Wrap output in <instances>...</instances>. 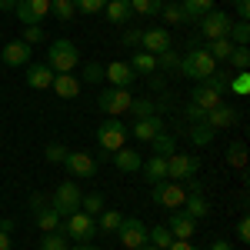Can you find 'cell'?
Instances as JSON below:
<instances>
[{"label": "cell", "mask_w": 250, "mask_h": 250, "mask_svg": "<svg viewBox=\"0 0 250 250\" xmlns=\"http://www.w3.org/2000/svg\"><path fill=\"white\" fill-rule=\"evenodd\" d=\"M204 124H207L210 130H224V127L237 124V110H233L230 104H217L213 110H207V114H204Z\"/></svg>", "instance_id": "17"}, {"label": "cell", "mask_w": 250, "mask_h": 250, "mask_svg": "<svg viewBox=\"0 0 250 250\" xmlns=\"http://www.w3.org/2000/svg\"><path fill=\"white\" fill-rule=\"evenodd\" d=\"M227 164L237 167V170H244V167H247V147H244V144H230V150H227Z\"/></svg>", "instance_id": "42"}, {"label": "cell", "mask_w": 250, "mask_h": 250, "mask_svg": "<svg viewBox=\"0 0 250 250\" xmlns=\"http://www.w3.org/2000/svg\"><path fill=\"white\" fill-rule=\"evenodd\" d=\"M117 240L124 244V250H137L140 244H147V227L137 217H124L117 227Z\"/></svg>", "instance_id": "12"}, {"label": "cell", "mask_w": 250, "mask_h": 250, "mask_svg": "<svg viewBox=\"0 0 250 250\" xmlns=\"http://www.w3.org/2000/svg\"><path fill=\"white\" fill-rule=\"evenodd\" d=\"M190 104H193V107H200V110L207 114V110H213L217 104H224V97L217 94V90H210L207 83H197V90L190 94Z\"/></svg>", "instance_id": "22"}, {"label": "cell", "mask_w": 250, "mask_h": 250, "mask_svg": "<svg viewBox=\"0 0 250 250\" xmlns=\"http://www.w3.org/2000/svg\"><path fill=\"white\" fill-rule=\"evenodd\" d=\"M177 63H180V57L170 50H164V54H157V70H177Z\"/></svg>", "instance_id": "46"}, {"label": "cell", "mask_w": 250, "mask_h": 250, "mask_svg": "<svg viewBox=\"0 0 250 250\" xmlns=\"http://www.w3.org/2000/svg\"><path fill=\"white\" fill-rule=\"evenodd\" d=\"M130 100H134V97L127 94L124 87H107L104 94L97 97V110L107 114V117H124L130 110Z\"/></svg>", "instance_id": "6"}, {"label": "cell", "mask_w": 250, "mask_h": 250, "mask_svg": "<svg viewBox=\"0 0 250 250\" xmlns=\"http://www.w3.org/2000/svg\"><path fill=\"white\" fill-rule=\"evenodd\" d=\"M0 60H3L7 67H23V63L30 60V43H23V40H10V43L3 47Z\"/></svg>", "instance_id": "18"}, {"label": "cell", "mask_w": 250, "mask_h": 250, "mask_svg": "<svg viewBox=\"0 0 250 250\" xmlns=\"http://www.w3.org/2000/svg\"><path fill=\"white\" fill-rule=\"evenodd\" d=\"M227 60H230L237 70H247V67H250V50H247V47H233Z\"/></svg>", "instance_id": "45"}, {"label": "cell", "mask_w": 250, "mask_h": 250, "mask_svg": "<svg viewBox=\"0 0 250 250\" xmlns=\"http://www.w3.org/2000/svg\"><path fill=\"white\" fill-rule=\"evenodd\" d=\"M170 240H173V233L167 230V224H164V227H150V230H147V244H154L157 250H164Z\"/></svg>", "instance_id": "36"}, {"label": "cell", "mask_w": 250, "mask_h": 250, "mask_svg": "<svg viewBox=\"0 0 250 250\" xmlns=\"http://www.w3.org/2000/svg\"><path fill=\"white\" fill-rule=\"evenodd\" d=\"M213 134H217V130H210L204 120H200V124H190V130H187V137H190L193 147H207V144L213 140Z\"/></svg>", "instance_id": "29"}, {"label": "cell", "mask_w": 250, "mask_h": 250, "mask_svg": "<svg viewBox=\"0 0 250 250\" xmlns=\"http://www.w3.org/2000/svg\"><path fill=\"white\" fill-rule=\"evenodd\" d=\"M160 17L167 20V23H177V27H180V23H187V14H184V7H180V3H164V7H160Z\"/></svg>", "instance_id": "38"}, {"label": "cell", "mask_w": 250, "mask_h": 250, "mask_svg": "<svg viewBox=\"0 0 250 250\" xmlns=\"http://www.w3.org/2000/svg\"><path fill=\"white\" fill-rule=\"evenodd\" d=\"M0 250H10V233L0 230Z\"/></svg>", "instance_id": "56"}, {"label": "cell", "mask_w": 250, "mask_h": 250, "mask_svg": "<svg viewBox=\"0 0 250 250\" xmlns=\"http://www.w3.org/2000/svg\"><path fill=\"white\" fill-rule=\"evenodd\" d=\"M167 230H170L177 240H190L193 230H197V220L187 217L184 210H170V217H167Z\"/></svg>", "instance_id": "15"}, {"label": "cell", "mask_w": 250, "mask_h": 250, "mask_svg": "<svg viewBox=\"0 0 250 250\" xmlns=\"http://www.w3.org/2000/svg\"><path fill=\"white\" fill-rule=\"evenodd\" d=\"M104 80H110L114 87H124V90H127V87H130V83L137 80V74L130 70V63H124V60H114V63H107V67H104Z\"/></svg>", "instance_id": "16"}, {"label": "cell", "mask_w": 250, "mask_h": 250, "mask_svg": "<svg viewBox=\"0 0 250 250\" xmlns=\"http://www.w3.org/2000/svg\"><path fill=\"white\" fill-rule=\"evenodd\" d=\"M197 170H200V157L193 154H170L167 157V180H190V177H197Z\"/></svg>", "instance_id": "10"}, {"label": "cell", "mask_w": 250, "mask_h": 250, "mask_svg": "<svg viewBox=\"0 0 250 250\" xmlns=\"http://www.w3.org/2000/svg\"><path fill=\"white\" fill-rule=\"evenodd\" d=\"M150 197H154L157 207H164V210H180L184 200H187V190H184L180 180H160V184H154Z\"/></svg>", "instance_id": "5"}, {"label": "cell", "mask_w": 250, "mask_h": 250, "mask_svg": "<svg viewBox=\"0 0 250 250\" xmlns=\"http://www.w3.org/2000/svg\"><path fill=\"white\" fill-rule=\"evenodd\" d=\"M100 80H104V67H100V63H87L80 83H100Z\"/></svg>", "instance_id": "47"}, {"label": "cell", "mask_w": 250, "mask_h": 250, "mask_svg": "<svg viewBox=\"0 0 250 250\" xmlns=\"http://www.w3.org/2000/svg\"><path fill=\"white\" fill-rule=\"evenodd\" d=\"M164 250H200V247H193L190 240H177V237H173V240H170Z\"/></svg>", "instance_id": "51"}, {"label": "cell", "mask_w": 250, "mask_h": 250, "mask_svg": "<svg viewBox=\"0 0 250 250\" xmlns=\"http://www.w3.org/2000/svg\"><path fill=\"white\" fill-rule=\"evenodd\" d=\"M160 7H164V0H130V10L134 14H144V17L160 14Z\"/></svg>", "instance_id": "40"}, {"label": "cell", "mask_w": 250, "mask_h": 250, "mask_svg": "<svg viewBox=\"0 0 250 250\" xmlns=\"http://www.w3.org/2000/svg\"><path fill=\"white\" fill-rule=\"evenodd\" d=\"M43 157H47L50 164H63V157H67V147H63V144H50V147L43 150Z\"/></svg>", "instance_id": "48"}, {"label": "cell", "mask_w": 250, "mask_h": 250, "mask_svg": "<svg viewBox=\"0 0 250 250\" xmlns=\"http://www.w3.org/2000/svg\"><path fill=\"white\" fill-rule=\"evenodd\" d=\"M173 47V37L167 27H147L144 34H140V50H147V54H164V50H170Z\"/></svg>", "instance_id": "13"}, {"label": "cell", "mask_w": 250, "mask_h": 250, "mask_svg": "<svg viewBox=\"0 0 250 250\" xmlns=\"http://www.w3.org/2000/svg\"><path fill=\"white\" fill-rule=\"evenodd\" d=\"M227 94H233V97H247L250 94V74L247 70H237L230 77V90Z\"/></svg>", "instance_id": "34"}, {"label": "cell", "mask_w": 250, "mask_h": 250, "mask_svg": "<svg viewBox=\"0 0 250 250\" xmlns=\"http://www.w3.org/2000/svg\"><path fill=\"white\" fill-rule=\"evenodd\" d=\"M60 233L67 240H77V244H94V237L100 233L97 230V217H90V213H83V210L67 213L60 220Z\"/></svg>", "instance_id": "1"}, {"label": "cell", "mask_w": 250, "mask_h": 250, "mask_svg": "<svg viewBox=\"0 0 250 250\" xmlns=\"http://www.w3.org/2000/svg\"><path fill=\"white\" fill-rule=\"evenodd\" d=\"M80 187H77V180H63L57 190H54V197H50V207L60 213V217H67V213H74L80 210Z\"/></svg>", "instance_id": "7"}, {"label": "cell", "mask_w": 250, "mask_h": 250, "mask_svg": "<svg viewBox=\"0 0 250 250\" xmlns=\"http://www.w3.org/2000/svg\"><path fill=\"white\" fill-rule=\"evenodd\" d=\"M80 210L97 217V213L104 210V193H87V197H80Z\"/></svg>", "instance_id": "41"}, {"label": "cell", "mask_w": 250, "mask_h": 250, "mask_svg": "<svg viewBox=\"0 0 250 250\" xmlns=\"http://www.w3.org/2000/svg\"><path fill=\"white\" fill-rule=\"evenodd\" d=\"M177 67H180V74H184V77L204 83V80L217 70V60H213L204 47H193V50H187V54L180 57V63H177Z\"/></svg>", "instance_id": "2"}, {"label": "cell", "mask_w": 250, "mask_h": 250, "mask_svg": "<svg viewBox=\"0 0 250 250\" xmlns=\"http://www.w3.org/2000/svg\"><path fill=\"white\" fill-rule=\"evenodd\" d=\"M77 63H80L77 43H70V40H54V43L47 47V67H50L54 74H74Z\"/></svg>", "instance_id": "3"}, {"label": "cell", "mask_w": 250, "mask_h": 250, "mask_svg": "<svg viewBox=\"0 0 250 250\" xmlns=\"http://www.w3.org/2000/svg\"><path fill=\"white\" fill-rule=\"evenodd\" d=\"M237 237H240L244 244L250 240V220H247V217H240V224H237Z\"/></svg>", "instance_id": "52"}, {"label": "cell", "mask_w": 250, "mask_h": 250, "mask_svg": "<svg viewBox=\"0 0 250 250\" xmlns=\"http://www.w3.org/2000/svg\"><path fill=\"white\" fill-rule=\"evenodd\" d=\"M140 34H144L140 27H127L124 30V47H140Z\"/></svg>", "instance_id": "50"}, {"label": "cell", "mask_w": 250, "mask_h": 250, "mask_svg": "<svg viewBox=\"0 0 250 250\" xmlns=\"http://www.w3.org/2000/svg\"><path fill=\"white\" fill-rule=\"evenodd\" d=\"M120 220H124V213H120V210H100V220H97V230H100V233H117V227H120Z\"/></svg>", "instance_id": "30"}, {"label": "cell", "mask_w": 250, "mask_h": 250, "mask_svg": "<svg viewBox=\"0 0 250 250\" xmlns=\"http://www.w3.org/2000/svg\"><path fill=\"white\" fill-rule=\"evenodd\" d=\"M40 250H70V244L60 230H54V233H40Z\"/></svg>", "instance_id": "33"}, {"label": "cell", "mask_w": 250, "mask_h": 250, "mask_svg": "<svg viewBox=\"0 0 250 250\" xmlns=\"http://www.w3.org/2000/svg\"><path fill=\"white\" fill-rule=\"evenodd\" d=\"M127 137H130V127H124L120 117H107L104 124H97V144H100V150H107V154L127 147Z\"/></svg>", "instance_id": "4"}, {"label": "cell", "mask_w": 250, "mask_h": 250, "mask_svg": "<svg viewBox=\"0 0 250 250\" xmlns=\"http://www.w3.org/2000/svg\"><path fill=\"white\" fill-rule=\"evenodd\" d=\"M30 213H34V220H37V227L43 233H54V230H60V217L54 207H50V200L47 197H40V193H34L30 197Z\"/></svg>", "instance_id": "8"}, {"label": "cell", "mask_w": 250, "mask_h": 250, "mask_svg": "<svg viewBox=\"0 0 250 250\" xmlns=\"http://www.w3.org/2000/svg\"><path fill=\"white\" fill-rule=\"evenodd\" d=\"M74 250H97V247H94V244H77Z\"/></svg>", "instance_id": "58"}, {"label": "cell", "mask_w": 250, "mask_h": 250, "mask_svg": "<svg viewBox=\"0 0 250 250\" xmlns=\"http://www.w3.org/2000/svg\"><path fill=\"white\" fill-rule=\"evenodd\" d=\"M50 14L57 20H63V23H70L74 14H77V7H74V0H50Z\"/></svg>", "instance_id": "31"}, {"label": "cell", "mask_w": 250, "mask_h": 250, "mask_svg": "<svg viewBox=\"0 0 250 250\" xmlns=\"http://www.w3.org/2000/svg\"><path fill=\"white\" fill-rule=\"evenodd\" d=\"M187 120H190V124H200V120H204V110H200V107H187Z\"/></svg>", "instance_id": "54"}, {"label": "cell", "mask_w": 250, "mask_h": 250, "mask_svg": "<svg viewBox=\"0 0 250 250\" xmlns=\"http://www.w3.org/2000/svg\"><path fill=\"white\" fill-rule=\"evenodd\" d=\"M54 70L47 67V63H34L30 70H27V87H34V90H50L54 87Z\"/></svg>", "instance_id": "19"}, {"label": "cell", "mask_w": 250, "mask_h": 250, "mask_svg": "<svg viewBox=\"0 0 250 250\" xmlns=\"http://www.w3.org/2000/svg\"><path fill=\"white\" fill-rule=\"evenodd\" d=\"M137 250H157V247H154V244H140Z\"/></svg>", "instance_id": "59"}, {"label": "cell", "mask_w": 250, "mask_h": 250, "mask_svg": "<svg viewBox=\"0 0 250 250\" xmlns=\"http://www.w3.org/2000/svg\"><path fill=\"white\" fill-rule=\"evenodd\" d=\"M180 7H184L187 20H200L204 14L213 10V0H180Z\"/></svg>", "instance_id": "28"}, {"label": "cell", "mask_w": 250, "mask_h": 250, "mask_svg": "<svg viewBox=\"0 0 250 250\" xmlns=\"http://www.w3.org/2000/svg\"><path fill=\"white\" fill-rule=\"evenodd\" d=\"M17 17L23 27H30V23H40V20L50 14V0H17Z\"/></svg>", "instance_id": "14"}, {"label": "cell", "mask_w": 250, "mask_h": 250, "mask_svg": "<svg viewBox=\"0 0 250 250\" xmlns=\"http://www.w3.org/2000/svg\"><path fill=\"white\" fill-rule=\"evenodd\" d=\"M237 17L250 20V0H237Z\"/></svg>", "instance_id": "53"}, {"label": "cell", "mask_w": 250, "mask_h": 250, "mask_svg": "<svg viewBox=\"0 0 250 250\" xmlns=\"http://www.w3.org/2000/svg\"><path fill=\"white\" fill-rule=\"evenodd\" d=\"M210 250H233V247H230V240H213Z\"/></svg>", "instance_id": "55"}, {"label": "cell", "mask_w": 250, "mask_h": 250, "mask_svg": "<svg viewBox=\"0 0 250 250\" xmlns=\"http://www.w3.org/2000/svg\"><path fill=\"white\" fill-rule=\"evenodd\" d=\"M150 144H154V154H160V157H170L173 150H177V140H173L167 130H164V134H157Z\"/></svg>", "instance_id": "37"}, {"label": "cell", "mask_w": 250, "mask_h": 250, "mask_svg": "<svg viewBox=\"0 0 250 250\" xmlns=\"http://www.w3.org/2000/svg\"><path fill=\"white\" fill-rule=\"evenodd\" d=\"M130 134L137 137V140H147V144H150V140H154L157 134H164V120H160V117H144V120H137L134 127H130Z\"/></svg>", "instance_id": "21"}, {"label": "cell", "mask_w": 250, "mask_h": 250, "mask_svg": "<svg viewBox=\"0 0 250 250\" xmlns=\"http://www.w3.org/2000/svg\"><path fill=\"white\" fill-rule=\"evenodd\" d=\"M230 27H233L230 14H224V10H210V14H204V17H200V37L210 43V40L227 37V34H230Z\"/></svg>", "instance_id": "9"}, {"label": "cell", "mask_w": 250, "mask_h": 250, "mask_svg": "<svg viewBox=\"0 0 250 250\" xmlns=\"http://www.w3.org/2000/svg\"><path fill=\"white\" fill-rule=\"evenodd\" d=\"M127 114H134L137 120L154 117V114H157V104H154V100H130V110H127Z\"/></svg>", "instance_id": "43"}, {"label": "cell", "mask_w": 250, "mask_h": 250, "mask_svg": "<svg viewBox=\"0 0 250 250\" xmlns=\"http://www.w3.org/2000/svg\"><path fill=\"white\" fill-rule=\"evenodd\" d=\"M140 170H144V177L150 180V184H160V180H167V157L154 154L147 164H140Z\"/></svg>", "instance_id": "24"}, {"label": "cell", "mask_w": 250, "mask_h": 250, "mask_svg": "<svg viewBox=\"0 0 250 250\" xmlns=\"http://www.w3.org/2000/svg\"><path fill=\"white\" fill-rule=\"evenodd\" d=\"M204 83H207L210 90H217L220 97H227V90H230V74H220V70H213V74L204 80Z\"/></svg>", "instance_id": "39"}, {"label": "cell", "mask_w": 250, "mask_h": 250, "mask_svg": "<svg viewBox=\"0 0 250 250\" xmlns=\"http://www.w3.org/2000/svg\"><path fill=\"white\" fill-rule=\"evenodd\" d=\"M17 7V0H0V10H14Z\"/></svg>", "instance_id": "57"}, {"label": "cell", "mask_w": 250, "mask_h": 250, "mask_svg": "<svg viewBox=\"0 0 250 250\" xmlns=\"http://www.w3.org/2000/svg\"><path fill=\"white\" fill-rule=\"evenodd\" d=\"M23 43H43V27L40 23H30L23 30Z\"/></svg>", "instance_id": "49"}, {"label": "cell", "mask_w": 250, "mask_h": 250, "mask_svg": "<svg viewBox=\"0 0 250 250\" xmlns=\"http://www.w3.org/2000/svg\"><path fill=\"white\" fill-rule=\"evenodd\" d=\"M204 50H207L213 60H227V57H230V50H233V43H230V37H220V40H210Z\"/></svg>", "instance_id": "32"}, {"label": "cell", "mask_w": 250, "mask_h": 250, "mask_svg": "<svg viewBox=\"0 0 250 250\" xmlns=\"http://www.w3.org/2000/svg\"><path fill=\"white\" fill-rule=\"evenodd\" d=\"M74 7H77V14H100L104 7H107V0H74Z\"/></svg>", "instance_id": "44"}, {"label": "cell", "mask_w": 250, "mask_h": 250, "mask_svg": "<svg viewBox=\"0 0 250 250\" xmlns=\"http://www.w3.org/2000/svg\"><path fill=\"white\" fill-rule=\"evenodd\" d=\"M227 37H230L233 47H247V40H250V23H247V20H237V23L230 27V34H227Z\"/></svg>", "instance_id": "35"}, {"label": "cell", "mask_w": 250, "mask_h": 250, "mask_svg": "<svg viewBox=\"0 0 250 250\" xmlns=\"http://www.w3.org/2000/svg\"><path fill=\"white\" fill-rule=\"evenodd\" d=\"M50 90H54L57 97H63V100H74V97L80 94V80L74 77V74H57Z\"/></svg>", "instance_id": "23"}, {"label": "cell", "mask_w": 250, "mask_h": 250, "mask_svg": "<svg viewBox=\"0 0 250 250\" xmlns=\"http://www.w3.org/2000/svg\"><path fill=\"white\" fill-rule=\"evenodd\" d=\"M63 167H67V173H70V177L90 180V177L97 173V160H94V154H87V150H67Z\"/></svg>", "instance_id": "11"}, {"label": "cell", "mask_w": 250, "mask_h": 250, "mask_svg": "<svg viewBox=\"0 0 250 250\" xmlns=\"http://www.w3.org/2000/svg\"><path fill=\"white\" fill-rule=\"evenodd\" d=\"M104 14H107V20H110V23H127V20L134 17V10H130V0H107Z\"/></svg>", "instance_id": "25"}, {"label": "cell", "mask_w": 250, "mask_h": 250, "mask_svg": "<svg viewBox=\"0 0 250 250\" xmlns=\"http://www.w3.org/2000/svg\"><path fill=\"white\" fill-rule=\"evenodd\" d=\"M180 210L187 213V217H193V220H200V217H207V213H210V204H207L200 193H193V197L184 200V207H180Z\"/></svg>", "instance_id": "26"}, {"label": "cell", "mask_w": 250, "mask_h": 250, "mask_svg": "<svg viewBox=\"0 0 250 250\" xmlns=\"http://www.w3.org/2000/svg\"><path fill=\"white\" fill-rule=\"evenodd\" d=\"M130 70L134 74H157V57L147 50H137L134 60H130Z\"/></svg>", "instance_id": "27"}, {"label": "cell", "mask_w": 250, "mask_h": 250, "mask_svg": "<svg viewBox=\"0 0 250 250\" xmlns=\"http://www.w3.org/2000/svg\"><path fill=\"white\" fill-rule=\"evenodd\" d=\"M110 160H114L117 170H124V173H137V170H140V164H144V157L137 154V150H130V147L114 150V154H110Z\"/></svg>", "instance_id": "20"}]
</instances>
